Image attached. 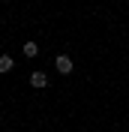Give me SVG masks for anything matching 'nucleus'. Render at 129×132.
I'll return each instance as SVG.
<instances>
[{
	"label": "nucleus",
	"mask_w": 129,
	"mask_h": 132,
	"mask_svg": "<svg viewBox=\"0 0 129 132\" xmlns=\"http://www.w3.org/2000/svg\"><path fill=\"white\" fill-rule=\"evenodd\" d=\"M24 54L27 57H36V54H39V45H36V42H24Z\"/></svg>",
	"instance_id": "obj_4"
},
{
	"label": "nucleus",
	"mask_w": 129,
	"mask_h": 132,
	"mask_svg": "<svg viewBox=\"0 0 129 132\" xmlns=\"http://www.w3.org/2000/svg\"><path fill=\"white\" fill-rule=\"evenodd\" d=\"M30 87H36V90L48 87V75H45V72H33L30 75Z\"/></svg>",
	"instance_id": "obj_2"
},
{
	"label": "nucleus",
	"mask_w": 129,
	"mask_h": 132,
	"mask_svg": "<svg viewBox=\"0 0 129 132\" xmlns=\"http://www.w3.org/2000/svg\"><path fill=\"white\" fill-rule=\"evenodd\" d=\"M12 69H15V60L9 57V54H0V75L12 72Z\"/></svg>",
	"instance_id": "obj_3"
},
{
	"label": "nucleus",
	"mask_w": 129,
	"mask_h": 132,
	"mask_svg": "<svg viewBox=\"0 0 129 132\" xmlns=\"http://www.w3.org/2000/svg\"><path fill=\"white\" fill-rule=\"evenodd\" d=\"M54 66H57L60 75H69V72H72V57H69V54H57V57H54Z\"/></svg>",
	"instance_id": "obj_1"
}]
</instances>
